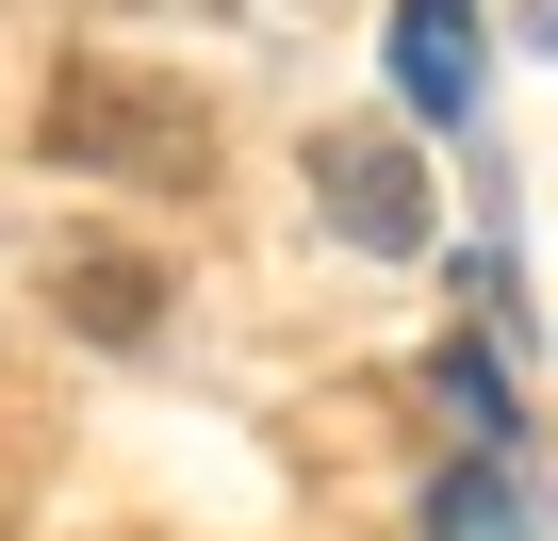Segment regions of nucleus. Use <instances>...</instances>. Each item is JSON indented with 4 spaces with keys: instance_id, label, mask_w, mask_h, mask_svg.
Segmentation results:
<instances>
[{
    "instance_id": "obj_1",
    "label": "nucleus",
    "mask_w": 558,
    "mask_h": 541,
    "mask_svg": "<svg viewBox=\"0 0 558 541\" xmlns=\"http://www.w3.org/2000/svg\"><path fill=\"white\" fill-rule=\"evenodd\" d=\"M50 164H99V181L181 197V181H214V115H197L181 83H148V66L83 50V66H50Z\"/></svg>"
},
{
    "instance_id": "obj_2",
    "label": "nucleus",
    "mask_w": 558,
    "mask_h": 541,
    "mask_svg": "<svg viewBox=\"0 0 558 541\" xmlns=\"http://www.w3.org/2000/svg\"><path fill=\"white\" fill-rule=\"evenodd\" d=\"M313 213L395 262V246H427V164H411L395 132H329V148H313Z\"/></svg>"
},
{
    "instance_id": "obj_3",
    "label": "nucleus",
    "mask_w": 558,
    "mask_h": 541,
    "mask_svg": "<svg viewBox=\"0 0 558 541\" xmlns=\"http://www.w3.org/2000/svg\"><path fill=\"white\" fill-rule=\"evenodd\" d=\"M395 83L427 115H476V0H395Z\"/></svg>"
},
{
    "instance_id": "obj_4",
    "label": "nucleus",
    "mask_w": 558,
    "mask_h": 541,
    "mask_svg": "<svg viewBox=\"0 0 558 541\" xmlns=\"http://www.w3.org/2000/svg\"><path fill=\"white\" fill-rule=\"evenodd\" d=\"M50 296H66V329H99V345H148V296H165V280H148L132 246H66V262H50Z\"/></svg>"
},
{
    "instance_id": "obj_5",
    "label": "nucleus",
    "mask_w": 558,
    "mask_h": 541,
    "mask_svg": "<svg viewBox=\"0 0 558 541\" xmlns=\"http://www.w3.org/2000/svg\"><path fill=\"white\" fill-rule=\"evenodd\" d=\"M427 541H525V492L476 459V476H444V492H427Z\"/></svg>"
}]
</instances>
